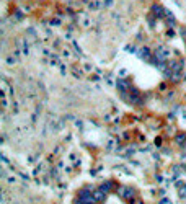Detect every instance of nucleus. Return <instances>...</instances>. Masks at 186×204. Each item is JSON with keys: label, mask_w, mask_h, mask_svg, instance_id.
<instances>
[{"label": "nucleus", "mask_w": 186, "mask_h": 204, "mask_svg": "<svg viewBox=\"0 0 186 204\" xmlns=\"http://www.w3.org/2000/svg\"><path fill=\"white\" fill-rule=\"evenodd\" d=\"M93 198H95V201H98V202H101L104 198H106V193L100 188V190H96L95 193H93Z\"/></svg>", "instance_id": "f257e3e1"}]
</instances>
